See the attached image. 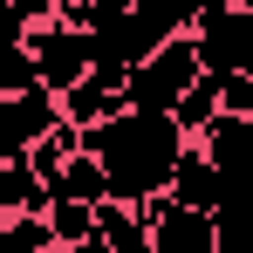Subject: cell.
Masks as SVG:
<instances>
[{
	"instance_id": "1",
	"label": "cell",
	"mask_w": 253,
	"mask_h": 253,
	"mask_svg": "<svg viewBox=\"0 0 253 253\" xmlns=\"http://www.w3.org/2000/svg\"><path fill=\"white\" fill-rule=\"evenodd\" d=\"M185 144L192 137L171 124V110H117V117H103V124L83 130V151L103 165V185H110L117 206L158 199L171 185V171H178Z\"/></svg>"
},
{
	"instance_id": "2",
	"label": "cell",
	"mask_w": 253,
	"mask_h": 253,
	"mask_svg": "<svg viewBox=\"0 0 253 253\" xmlns=\"http://www.w3.org/2000/svg\"><path fill=\"white\" fill-rule=\"evenodd\" d=\"M199 42L192 35H171V42H158L144 62H130V76H124V103L130 110H171L185 89L199 83Z\"/></svg>"
},
{
	"instance_id": "3",
	"label": "cell",
	"mask_w": 253,
	"mask_h": 253,
	"mask_svg": "<svg viewBox=\"0 0 253 253\" xmlns=\"http://www.w3.org/2000/svg\"><path fill=\"white\" fill-rule=\"evenodd\" d=\"M192 42H199V62L212 76H240L253 69V7H219V14H192Z\"/></svg>"
},
{
	"instance_id": "4",
	"label": "cell",
	"mask_w": 253,
	"mask_h": 253,
	"mask_svg": "<svg viewBox=\"0 0 253 253\" xmlns=\"http://www.w3.org/2000/svg\"><path fill=\"white\" fill-rule=\"evenodd\" d=\"M144 226H151V253H219V219L199 206H178L171 192L144 199Z\"/></svg>"
},
{
	"instance_id": "5",
	"label": "cell",
	"mask_w": 253,
	"mask_h": 253,
	"mask_svg": "<svg viewBox=\"0 0 253 253\" xmlns=\"http://www.w3.org/2000/svg\"><path fill=\"white\" fill-rule=\"evenodd\" d=\"M55 117H62V103H55V89H42V83L0 96V165H21V158L42 144V130H55Z\"/></svg>"
},
{
	"instance_id": "6",
	"label": "cell",
	"mask_w": 253,
	"mask_h": 253,
	"mask_svg": "<svg viewBox=\"0 0 253 253\" xmlns=\"http://www.w3.org/2000/svg\"><path fill=\"white\" fill-rule=\"evenodd\" d=\"M28 55H35V83L55 89V96L89 76V35H83V28H62V21L28 28Z\"/></svg>"
},
{
	"instance_id": "7",
	"label": "cell",
	"mask_w": 253,
	"mask_h": 253,
	"mask_svg": "<svg viewBox=\"0 0 253 253\" xmlns=\"http://www.w3.org/2000/svg\"><path fill=\"white\" fill-rule=\"evenodd\" d=\"M192 144L212 158V171H219L226 185L253 178V117H226V110H219V117H212V124L199 130Z\"/></svg>"
},
{
	"instance_id": "8",
	"label": "cell",
	"mask_w": 253,
	"mask_h": 253,
	"mask_svg": "<svg viewBox=\"0 0 253 253\" xmlns=\"http://www.w3.org/2000/svg\"><path fill=\"white\" fill-rule=\"evenodd\" d=\"M178 206H199V212H219V199H226V178L212 171V158L199 151V144H185L178 151V171H171V185H165Z\"/></svg>"
},
{
	"instance_id": "9",
	"label": "cell",
	"mask_w": 253,
	"mask_h": 253,
	"mask_svg": "<svg viewBox=\"0 0 253 253\" xmlns=\"http://www.w3.org/2000/svg\"><path fill=\"white\" fill-rule=\"evenodd\" d=\"M55 103H62V117H69L76 130H89V124H103V117H117V110H130V103H124V89L96 83V76H83V83H69L62 96H55Z\"/></svg>"
},
{
	"instance_id": "10",
	"label": "cell",
	"mask_w": 253,
	"mask_h": 253,
	"mask_svg": "<svg viewBox=\"0 0 253 253\" xmlns=\"http://www.w3.org/2000/svg\"><path fill=\"white\" fill-rule=\"evenodd\" d=\"M48 199H83V206H103V199H110V185H103V165H96L89 151H76L69 165L48 178Z\"/></svg>"
},
{
	"instance_id": "11",
	"label": "cell",
	"mask_w": 253,
	"mask_h": 253,
	"mask_svg": "<svg viewBox=\"0 0 253 253\" xmlns=\"http://www.w3.org/2000/svg\"><path fill=\"white\" fill-rule=\"evenodd\" d=\"M212 117H219V76H212V69H199V83H192L178 103H171V124L185 130V137H199Z\"/></svg>"
},
{
	"instance_id": "12",
	"label": "cell",
	"mask_w": 253,
	"mask_h": 253,
	"mask_svg": "<svg viewBox=\"0 0 253 253\" xmlns=\"http://www.w3.org/2000/svg\"><path fill=\"white\" fill-rule=\"evenodd\" d=\"M76 151H83V130L69 124V117H55V130H42V144H35V151H28V171H35V178H55V171L69 165V158H76Z\"/></svg>"
},
{
	"instance_id": "13",
	"label": "cell",
	"mask_w": 253,
	"mask_h": 253,
	"mask_svg": "<svg viewBox=\"0 0 253 253\" xmlns=\"http://www.w3.org/2000/svg\"><path fill=\"white\" fill-rule=\"evenodd\" d=\"M42 219H48V233H55V247H76V240L96 233V206H83V199H48Z\"/></svg>"
},
{
	"instance_id": "14",
	"label": "cell",
	"mask_w": 253,
	"mask_h": 253,
	"mask_svg": "<svg viewBox=\"0 0 253 253\" xmlns=\"http://www.w3.org/2000/svg\"><path fill=\"white\" fill-rule=\"evenodd\" d=\"M0 247H14V253H48V247H55V233H48V219H42V212H7Z\"/></svg>"
},
{
	"instance_id": "15",
	"label": "cell",
	"mask_w": 253,
	"mask_h": 253,
	"mask_svg": "<svg viewBox=\"0 0 253 253\" xmlns=\"http://www.w3.org/2000/svg\"><path fill=\"white\" fill-rule=\"evenodd\" d=\"M219 110H226V117H253V69L219 76Z\"/></svg>"
},
{
	"instance_id": "16",
	"label": "cell",
	"mask_w": 253,
	"mask_h": 253,
	"mask_svg": "<svg viewBox=\"0 0 253 253\" xmlns=\"http://www.w3.org/2000/svg\"><path fill=\"white\" fill-rule=\"evenodd\" d=\"M55 7H62V0H7V14H14L21 28H48V21H55Z\"/></svg>"
},
{
	"instance_id": "17",
	"label": "cell",
	"mask_w": 253,
	"mask_h": 253,
	"mask_svg": "<svg viewBox=\"0 0 253 253\" xmlns=\"http://www.w3.org/2000/svg\"><path fill=\"white\" fill-rule=\"evenodd\" d=\"M62 253H110V240H103V233H89V240H76V247H62Z\"/></svg>"
},
{
	"instance_id": "18",
	"label": "cell",
	"mask_w": 253,
	"mask_h": 253,
	"mask_svg": "<svg viewBox=\"0 0 253 253\" xmlns=\"http://www.w3.org/2000/svg\"><path fill=\"white\" fill-rule=\"evenodd\" d=\"M96 7H117V14H124V7H130V0H96Z\"/></svg>"
},
{
	"instance_id": "19",
	"label": "cell",
	"mask_w": 253,
	"mask_h": 253,
	"mask_svg": "<svg viewBox=\"0 0 253 253\" xmlns=\"http://www.w3.org/2000/svg\"><path fill=\"white\" fill-rule=\"evenodd\" d=\"M233 7H253V0H233Z\"/></svg>"
},
{
	"instance_id": "20",
	"label": "cell",
	"mask_w": 253,
	"mask_h": 253,
	"mask_svg": "<svg viewBox=\"0 0 253 253\" xmlns=\"http://www.w3.org/2000/svg\"><path fill=\"white\" fill-rule=\"evenodd\" d=\"M0 253H14V247H0Z\"/></svg>"
},
{
	"instance_id": "21",
	"label": "cell",
	"mask_w": 253,
	"mask_h": 253,
	"mask_svg": "<svg viewBox=\"0 0 253 253\" xmlns=\"http://www.w3.org/2000/svg\"><path fill=\"white\" fill-rule=\"evenodd\" d=\"M0 7H7V0H0Z\"/></svg>"
}]
</instances>
